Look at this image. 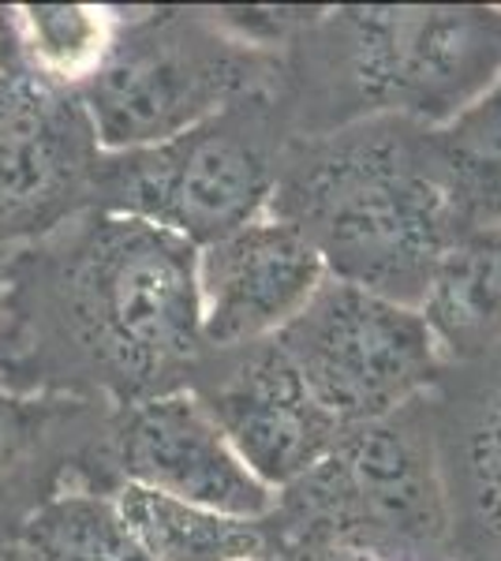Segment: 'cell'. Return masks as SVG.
Returning a JSON list of instances; mask_svg holds the SVG:
<instances>
[{
  "label": "cell",
  "instance_id": "1",
  "mask_svg": "<svg viewBox=\"0 0 501 561\" xmlns=\"http://www.w3.org/2000/svg\"><path fill=\"white\" fill-rule=\"evenodd\" d=\"M206 359L198 248L79 210L0 255V389L127 409L191 389Z\"/></svg>",
  "mask_w": 501,
  "mask_h": 561
},
{
  "label": "cell",
  "instance_id": "2",
  "mask_svg": "<svg viewBox=\"0 0 501 561\" xmlns=\"http://www.w3.org/2000/svg\"><path fill=\"white\" fill-rule=\"evenodd\" d=\"M266 214L293 225L330 277L408 307L460 237L426 128L400 116L293 135Z\"/></svg>",
  "mask_w": 501,
  "mask_h": 561
},
{
  "label": "cell",
  "instance_id": "3",
  "mask_svg": "<svg viewBox=\"0 0 501 561\" xmlns=\"http://www.w3.org/2000/svg\"><path fill=\"white\" fill-rule=\"evenodd\" d=\"M501 79V12L457 4L333 8L285 49L296 135L371 116L439 128Z\"/></svg>",
  "mask_w": 501,
  "mask_h": 561
},
{
  "label": "cell",
  "instance_id": "4",
  "mask_svg": "<svg viewBox=\"0 0 501 561\" xmlns=\"http://www.w3.org/2000/svg\"><path fill=\"white\" fill-rule=\"evenodd\" d=\"M423 401L341 438L315 472L277 494L273 550L352 558L445 554L453 502Z\"/></svg>",
  "mask_w": 501,
  "mask_h": 561
},
{
  "label": "cell",
  "instance_id": "5",
  "mask_svg": "<svg viewBox=\"0 0 501 561\" xmlns=\"http://www.w3.org/2000/svg\"><path fill=\"white\" fill-rule=\"evenodd\" d=\"M281 83L285 57L243 42L217 8H150L116 20L102 68L79 98L98 147L116 153L169 142Z\"/></svg>",
  "mask_w": 501,
  "mask_h": 561
},
{
  "label": "cell",
  "instance_id": "6",
  "mask_svg": "<svg viewBox=\"0 0 501 561\" xmlns=\"http://www.w3.org/2000/svg\"><path fill=\"white\" fill-rule=\"evenodd\" d=\"M293 135L281 90L243 98L158 147L102 150L87 210L135 217L209 248L270 210Z\"/></svg>",
  "mask_w": 501,
  "mask_h": 561
},
{
  "label": "cell",
  "instance_id": "7",
  "mask_svg": "<svg viewBox=\"0 0 501 561\" xmlns=\"http://www.w3.org/2000/svg\"><path fill=\"white\" fill-rule=\"evenodd\" d=\"M273 345L344 431L367 427L439 382L445 352L419 307L326 277Z\"/></svg>",
  "mask_w": 501,
  "mask_h": 561
},
{
  "label": "cell",
  "instance_id": "8",
  "mask_svg": "<svg viewBox=\"0 0 501 561\" xmlns=\"http://www.w3.org/2000/svg\"><path fill=\"white\" fill-rule=\"evenodd\" d=\"M191 393L273 494L315 472L349 434L315 401L273 337L232 352H206Z\"/></svg>",
  "mask_w": 501,
  "mask_h": 561
},
{
  "label": "cell",
  "instance_id": "9",
  "mask_svg": "<svg viewBox=\"0 0 501 561\" xmlns=\"http://www.w3.org/2000/svg\"><path fill=\"white\" fill-rule=\"evenodd\" d=\"M105 460L116 486H147L229 517L259 520L277 505V494L243 465L191 389L116 409L109 420Z\"/></svg>",
  "mask_w": 501,
  "mask_h": 561
},
{
  "label": "cell",
  "instance_id": "10",
  "mask_svg": "<svg viewBox=\"0 0 501 561\" xmlns=\"http://www.w3.org/2000/svg\"><path fill=\"white\" fill-rule=\"evenodd\" d=\"M98 158L83 98L0 79V251L87 210Z\"/></svg>",
  "mask_w": 501,
  "mask_h": 561
},
{
  "label": "cell",
  "instance_id": "11",
  "mask_svg": "<svg viewBox=\"0 0 501 561\" xmlns=\"http://www.w3.org/2000/svg\"><path fill=\"white\" fill-rule=\"evenodd\" d=\"M326 277L330 274L318 251L273 214L198 248L206 352H232L277 337Z\"/></svg>",
  "mask_w": 501,
  "mask_h": 561
},
{
  "label": "cell",
  "instance_id": "12",
  "mask_svg": "<svg viewBox=\"0 0 501 561\" xmlns=\"http://www.w3.org/2000/svg\"><path fill=\"white\" fill-rule=\"evenodd\" d=\"M116 409L0 389V542L60 491L116 494L105 442Z\"/></svg>",
  "mask_w": 501,
  "mask_h": 561
},
{
  "label": "cell",
  "instance_id": "13",
  "mask_svg": "<svg viewBox=\"0 0 501 561\" xmlns=\"http://www.w3.org/2000/svg\"><path fill=\"white\" fill-rule=\"evenodd\" d=\"M116 8L98 4H0V79L79 94L102 68Z\"/></svg>",
  "mask_w": 501,
  "mask_h": 561
},
{
  "label": "cell",
  "instance_id": "14",
  "mask_svg": "<svg viewBox=\"0 0 501 561\" xmlns=\"http://www.w3.org/2000/svg\"><path fill=\"white\" fill-rule=\"evenodd\" d=\"M113 505L127 536L147 561H266L273 558L270 517H229L203 505L153 494L147 486H116Z\"/></svg>",
  "mask_w": 501,
  "mask_h": 561
},
{
  "label": "cell",
  "instance_id": "15",
  "mask_svg": "<svg viewBox=\"0 0 501 561\" xmlns=\"http://www.w3.org/2000/svg\"><path fill=\"white\" fill-rule=\"evenodd\" d=\"M445 356H476L501 337V225L464 232L419 304Z\"/></svg>",
  "mask_w": 501,
  "mask_h": 561
},
{
  "label": "cell",
  "instance_id": "16",
  "mask_svg": "<svg viewBox=\"0 0 501 561\" xmlns=\"http://www.w3.org/2000/svg\"><path fill=\"white\" fill-rule=\"evenodd\" d=\"M426 139L460 237L501 225V79Z\"/></svg>",
  "mask_w": 501,
  "mask_h": 561
},
{
  "label": "cell",
  "instance_id": "17",
  "mask_svg": "<svg viewBox=\"0 0 501 561\" xmlns=\"http://www.w3.org/2000/svg\"><path fill=\"white\" fill-rule=\"evenodd\" d=\"M0 561H147L113 494L60 491L0 542Z\"/></svg>",
  "mask_w": 501,
  "mask_h": 561
},
{
  "label": "cell",
  "instance_id": "18",
  "mask_svg": "<svg viewBox=\"0 0 501 561\" xmlns=\"http://www.w3.org/2000/svg\"><path fill=\"white\" fill-rule=\"evenodd\" d=\"M460 454L471 513L490 536L501 539V367L476 393L464 423Z\"/></svg>",
  "mask_w": 501,
  "mask_h": 561
},
{
  "label": "cell",
  "instance_id": "19",
  "mask_svg": "<svg viewBox=\"0 0 501 561\" xmlns=\"http://www.w3.org/2000/svg\"><path fill=\"white\" fill-rule=\"evenodd\" d=\"M449 561H498V558H482V554H460L457 558V554H453Z\"/></svg>",
  "mask_w": 501,
  "mask_h": 561
},
{
  "label": "cell",
  "instance_id": "20",
  "mask_svg": "<svg viewBox=\"0 0 501 561\" xmlns=\"http://www.w3.org/2000/svg\"><path fill=\"white\" fill-rule=\"evenodd\" d=\"M363 561H408V558H363Z\"/></svg>",
  "mask_w": 501,
  "mask_h": 561
},
{
  "label": "cell",
  "instance_id": "21",
  "mask_svg": "<svg viewBox=\"0 0 501 561\" xmlns=\"http://www.w3.org/2000/svg\"><path fill=\"white\" fill-rule=\"evenodd\" d=\"M0 255H4V251H0Z\"/></svg>",
  "mask_w": 501,
  "mask_h": 561
}]
</instances>
